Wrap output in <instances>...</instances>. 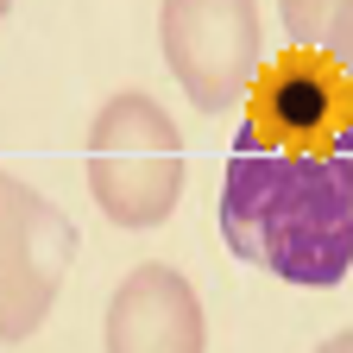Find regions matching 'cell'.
<instances>
[{
  "label": "cell",
  "mask_w": 353,
  "mask_h": 353,
  "mask_svg": "<svg viewBox=\"0 0 353 353\" xmlns=\"http://www.w3.org/2000/svg\"><path fill=\"white\" fill-rule=\"evenodd\" d=\"M246 132L272 152H334L353 132V76L322 51H278L246 88Z\"/></svg>",
  "instance_id": "cell-5"
},
{
  "label": "cell",
  "mask_w": 353,
  "mask_h": 353,
  "mask_svg": "<svg viewBox=\"0 0 353 353\" xmlns=\"http://www.w3.org/2000/svg\"><path fill=\"white\" fill-rule=\"evenodd\" d=\"M7 13H13V0H0V19H7Z\"/></svg>",
  "instance_id": "cell-9"
},
{
  "label": "cell",
  "mask_w": 353,
  "mask_h": 353,
  "mask_svg": "<svg viewBox=\"0 0 353 353\" xmlns=\"http://www.w3.org/2000/svg\"><path fill=\"white\" fill-rule=\"evenodd\" d=\"M221 240L296 290H334L353 265V132L334 152H272L240 126L221 176Z\"/></svg>",
  "instance_id": "cell-1"
},
{
  "label": "cell",
  "mask_w": 353,
  "mask_h": 353,
  "mask_svg": "<svg viewBox=\"0 0 353 353\" xmlns=\"http://www.w3.org/2000/svg\"><path fill=\"white\" fill-rule=\"evenodd\" d=\"M316 353H353V328H347V334H328V341H322Z\"/></svg>",
  "instance_id": "cell-8"
},
{
  "label": "cell",
  "mask_w": 353,
  "mask_h": 353,
  "mask_svg": "<svg viewBox=\"0 0 353 353\" xmlns=\"http://www.w3.org/2000/svg\"><path fill=\"white\" fill-rule=\"evenodd\" d=\"M108 353H208V316L196 284L164 259H145L114 284L108 322H101Z\"/></svg>",
  "instance_id": "cell-6"
},
{
  "label": "cell",
  "mask_w": 353,
  "mask_h": 353,
  "mask_svg": "<svg viewBox=\"0 0 353 353\" xmlns=\"http://www.w3.org/2000/svg\"><path fill=\"white\" fill-rule=\"evenodd\" d=\"M347 76H353V63H347Z\"/></svg>",
  "instance_id": "cell-10"
},
{
  "label": "cell",
  "mask_w": 353,
  "mask_h": 353,
  "mask_svg": "<svg viewBox=\"0 0 353 353\" xmlns=\"http://www.w3.org/2000/svg\"><path fill=\"white\" fill-rule=\"evenodd\" d=\"M158 44L170 76L202 114H228L246 101V88L265 63L259 0H164L158 7Z\"/></svg>",
  "instance_id": "cell-3"
},
{
  "label": "cell",
  "mask_w": 353,
  "mask_h": 353,
  "mask_svg": "<svg viewBox=\"0 0 353 353\" xmlns=\"http://www.w3.org/2000/svg\"><path fill=\"white\" fill-rule=\"evenodd\" d=\"M278 19L296 51L353 63V0H278Z\"/></svg>",
  "instance_id": "cell-7"
},
{
  "label": "cell",
  "mask_w": 353,
  "mask_h": 353,
  "mask_svg": "<svg viewBox=\"0 0 353 353\" xmlns=\"http://www.w3.org/2000/svg\"><path fill=\"white\" fill-rule=\"evenodd\" d=\"M82 170H88V196L114 228L126 234L164 228L183 202V139H176V120L164 114V101L145 88L108 95L88 126Z\"/></svg>",
  "instance_id": "cell-2"
},
{
  "label": "cell",
  "mask_w": 353,
  "mask_h": 353,
  "mask_svg": "<svg viewBox=\"0 0 353 353\" xmlns=\"http://www.w3.org/2000/svg\"><path fill=\"white\" fill-rule=\"evenodd\" d=\"M70 259L76 221L26 176L0 170V341H26L44 328L70 278Z\"/></svg>",
  "instance_id": "cell-4"
}]
</instances>
